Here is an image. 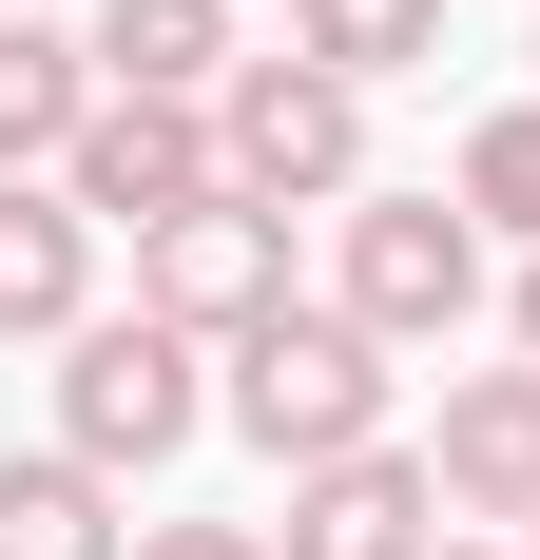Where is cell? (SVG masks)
<instances>
[{"mask_svg":"<svg viewBox=\"0 0 540 560\" xmlns=\"http://www.w3.org/2000/svg\"><path fill=\"white\" fill-rule=\"evenodd\" d=\"M386 387H406V368H386V329H348V310L309 290L290 329L232 348V387H213V406L251 425L270 464H290V483H309V464H367V445H386Z\"/></svg>","mask_w":540,"mask_h":560,"instance_id":"cell-1","label":"cell"},{"mask_svg":"<svg viewBox=\"0 0 540 560\" xmlns=\"http://www.w3.org/2000/svg\"><path fill=\"white\" fill-rule=\"evenodd\" d=\"M328 310H348V329H386V348H444L463 329V310H483V213H463V194H348V213H328Z\"/></svg>","mask_w":540,"mask_h":560,"instance_id":"cell-2","label":"cell"},{"mask_svg":"<svg viewBox=\"0 0 540 560\" xmlns=\"http://www.w3.org/2000/svg\"><path fill=\"white\" fill-rule=\"evenodd\" d=\"M213 425V348L174 329V310H97V329L58 348V445L97 464V483H136V464H174Z\"/></svg>","mask_w":540,"mask_h":560,"instance_id":"cell-3","label":"cell"},{"mask_svg":"<svg viewBox=\"0 0 540 560\" xmlns=\"http://www.w3.org/2000/svg\"><path fill=\"white\" fill-rule=\"evenodd\" d=\"M213 155H232L251 213H348V194H367V97H348L328 58H232Z\"/></svg>","mask_w":540,"mask_h":560,"instance_id":"cell-4","label":"cell"},{"mask_svg":"<svg viewBox=\"0 0 540 560\" xmlns=\"http://www.w3.org/2000/svg\"><path fill=\"white\" fill-rule=\"evenodd\" d=\"M136 310H174L193 348H251V329H290V310H309V290H290V213L213 194V213L136 232Z\"/></svg>","mask_w":540,"mask_h":560,"instance_id":"cell-5","label":"cell"},{"mask_svg":"<svg viewBox=\"0 0 540 560\" xmlns=\"http://www.w3.org/2000/svg\"><path fill=\"white\" fill-rule=\"evenodd\" d=\"M58 194L97 232H174V213H213L232 155H213V97H97L78 116V155H58Z\"/></svg>","mask_w":540,"mask_h":560,"instance_id":"cell-6","label":"cell"},{"mask_svg":"<svg viewBox=\"0 0 540 560\" xmlns=\"http://www.w3.org/2000/svg\"><path fill=\"white\" fill-rule=\"evenodd\" d=\"M425 483H444V522H521L540 541V368H463V387H444Z\"/></svg>","mask_w":540,"mask_h":560,"instance_id":"cell-7","label":"cell"},{"mask_svg":"<svg viewBox=\"0 0 540 560\" xmlns=\"http://www.w3.org/2000/svg\"><path fill=\"white\" fill-rule=\"evenodd\" d=\"M425 541H444V483H425V445L309 464V483H290V522H270V560H425Z\"/></svg>","mask_w":540,"mask_h":560,"instance_id":"cell-8","label":"cell"},{"mask_svg":"<svg viewBox=\"0 0 540 560\" xmlns=\"http://www.w3.org/2000/svg\"><path fill=\"white\" fill-rule=\"evenodd\" d=\"M97 329V213L58 174H0V348H78Z\"/></svg>","mask_w":540,"mask_h":560,"instance_id":"cell-9","label":"cell"},{"mask_svg":"<svg viewBox=\"0 0 540 560\" xmlns=\"http://www.w3.org/2000/svg\"><path fill=\"white\" fill-rule=\"evenodd\" d=\"M78 39L116 97H232V0H97Z\"/></svg>","mask_w":540,"mask_h":560,"instance_id":"cell-10","label":"cell"},{"mask_svg":"<svg viewBox=\"0 0 540 560\" xmlns=\"http://www.w3.org/2000/svg\"><path fill=\"white\" fill-rule=\"evenodd\" d=\"M97 97H116V78H97V39H58V20H0V174H58Z\"/></svg>","mask_w":540,"mask_h":560,"instance_id":"cell-11","label":"cell"},{"mask_svg":"<svg viewBox=\"0 0 540 560\" xmlns=\"http://www.w3.org/2000/svg\"><path fill=\"white\" fill-rule=\"evenodd\" d=\"M0 560H136V522H116V483L78 445H20L0 464Z\"/></svg>","mask_w":540,"mask_h":560,"instance_id":"cell-12","label":"cell"},{"mask_svg":"<svg viewBox=\"0 0 540 560\" xmlns=\"http://www.w3.org/2000/svg\"><path fill=\"white\" fill-rule=\"evenodd\" d=\"M290 58H328L348 97H386V78L444 58V0H290Z\"/></svg>","mask_w":540,"mask_h":560,"instance_id":"cell-13","label":"cell"},{"mask_svg":"<svg viewBox=\"0 0 540 560\" xmlns=\"http://www.w3.org/2000/svg\"><path fill=\"white\" fill-rule=\"evenodd\" d=\"M444 194H463L502 252H540V97H502L483 136H463V174H444Z\"/></svg>","mask_w":540,"mask_h":560,"instance_id":"cell-14","label":"cell"},{"mask_svg":"<svg viewBox=\"0 0 540 560\" xmlns=\"http://www.w3.org/2000/svg\"><path fill=\"white\" fill-rule=\"evenodd\" d=\"M136 560H270V522H136Z\"/></svg>","mask_w":540,"mask_h":560,"instance_id":"cell-15","label":"cell"},{"mask_svg":"<svg viewBox=\"0 0 540 560\" xmlns=\"http://www.w3.org/2000/svg\"><path fill=\"white\" fill-rule=\"evenodd\" d=\"M502 329H521V368H540V252H521V290H502Z\"/></svg>","mask_w":540,"mask_h":560,"instance_id":"cell-16","label":"cell"},{"mask_svg":"<svg viewBox=\"0 0 540 560\" xmlns=\"http://www.w3.org/2000/svg\"><path fill=\"white\" fill-rule=\"evenodd\" d=\"M425 560H502V541H463V522H444V541H425Z\"/></svg>","mask_w":540,"mask_h":560,"instance_id":"cell-17","label":"cell"},{"mask_svg":"<svg viewBox=\"0 0 540 560\" xmlns=\"http://www.w3.org/2000/svg\"><path fill=\"white\" fill-rule=\"evenodd\" d=\"M0 20H20V0H0Z\"/></svg>","mask_w":540,"mask_h":560,"instance_id":"cell-18","label":"cell"},{"mask_svg":"<svg viewBox=\"0 0 540 560\" xmlns=\"http://www.w3.org/2000/svg\"><path fill=\"white\" fill-rule=\"evenodd\" d=\"M521 560H540V541H521Z\"/></svg>","mask_w":540,"mask_h":560,"instance_id":"cell-19","label":"cell"}]
</instances>
